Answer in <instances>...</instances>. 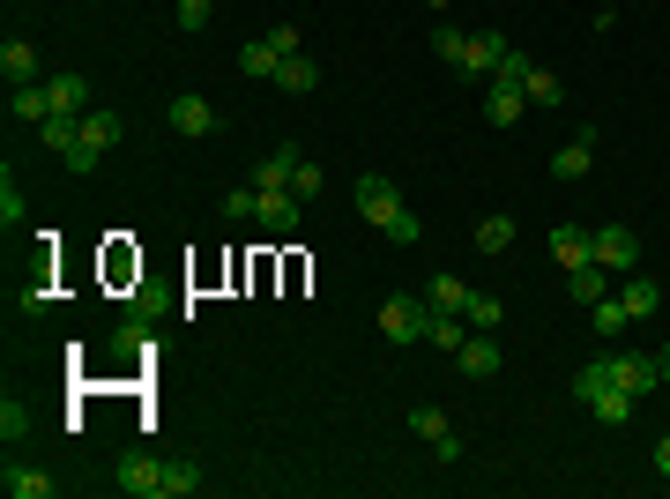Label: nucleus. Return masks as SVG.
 Here are the masks:
<instances>
[{
	"instance_id": "1",
	"label": "nucleus",
	"mask_w": 670,
	"mask_h": 499,
	"mask_svg": "<svg viewBox=\"0 0 670 499\" xmlns=\"http://www.w3.org/2000/svg\"><path fill=\"white\" fill-rule=\"evenodd\" d=\"M112 485H120L127 499H194L201 470L194 462H157V455H120V462H112Z\"/></svg>"
},
{
	"instance_id": "2",
	"label": "nucleus",
	"mask_w": 670,
	"mask_h": 499,
	"mask_svg": "<svg viewBox=\"0 0 670 499\" xmlns=\"http://www.w3.org/2000/svg\"><path fill=\"white\" fill-rule=\"evenodd\" d=\"M120 134H127V120H120V112H104V104H90V112H82V127H74V150L60 157V164H68L74 179H90V172H98V157L112 150Z\"/></svg>"
},
{
	"instance_id": "3",
	"label": "nucleus",
	"mask_w": 670,
	"mask_h": 499,
	"mask_svg": "<svg viewBox=\"0 0 670 499\" xmlns=\"http://www.w3.org/2000/svg\"><path fill=\"white\" fill-rule=\"evenodd\" d=\"M573 396L589 402V410H596V418H603V425H633V396H626L619 380H611V366H603V358L573 373Z\"/></svg>"
},
{
	"instance_id": "4",
	"label": "nucleus",
	"mask_w": 670,
	"mask_h": 499,
	"mask_svg": "<svg viewBox=\"0 0 670 499\" xmlns=\"http://www.w3.org/2000/svg\"><path fill=\"white\" fill-rule=\"evenodd\" d=\"M589 261H596V269H611V276H633V269H641V231H626V224L589 231Z\"/></svg>"
},
{
	"instance_id": "5",
	"label": "nucleus",
	"mask_w": 670,
	"mask_h": 499,
	"mask_svg": "<svg viewBox=\"0 0 670 499\" xmlns=\"http://www.w3.org/2000/svg\"><path fill=\"white\" fill-rule=\"evenodd\" d=\"M603 366H611V380H619V388H626L633 402L663 388V358H656V350H611Z\"/></svg>"
},
{
	"instance_id": "6",
	"label": "nucleus",
	"mask_w": 670,
	"mask_h": 499,
	"mask_svg": "<svg viewBox=\"0 0 670 499\" xmlns=\"http://www.w3.org/2000/svg\"><path fill=\"white\" fill-rule=\"evenodd\" d=\"M253 224L276 231V239H291V231L306 224V201H298L291 187H253Z\"/></svg>"
},
{
	"instance_id": "7",
	"label": "nucleus",
	"mask_w": 670,
	"mask_h": 499,
	"mask_svg": "<svg viewBox=\"0 0 670 499\" xmlns=\"http://www.w3.org/2000/svg\"><path fill=\"white\" fill-rule=\"evenodd\" d=\"M424 328H432L424 299H380V336L388 343H424Z\"/></svg>"
},
{
	"instance_id": "8",
	"label": "nucleus",
	"mask_w": 670,
	"mask_h": 499,
	"mask_svg": "<svg viewBox=\"0 0 670 499\" xmlns=\"http://www.w3.org/2000/svg\"><path fill=\"white\" fill-rule=\"evenodd\" d=\"M358 217H366L372 231H396V217H402L396 179H380V172H366V179H358Z\"/></svg>"
},
{
	"instance_id": "9",
	"label": "nucleus",
	"mask_w": 670,
	"mask_h": 499,
	"mask_svg": "<svg viewBox=\"0 0 670 499\" xmlns=\"http://www.w3.org/2000/svg\"><path fill=\"white\" fill-rule=\"evenodd\" d=\"M410 432H418L440 462H462V432L447 425V410H432V402H424V410H410Z\"/></svg>"
},
{
	"instance_id": "10",
	"label": "nucleus",
	"mask_w": 670,
	"mask_h": 499,
	"mask_svg": "<svg viewBox=\"0 0 670 499\" xmlns=\"http://www.w3.org/2000/svg\"><path fill=\"white\" fill-rule=\"evenodd\" d=\"M589 164H596V127L581 120V127H573V142L551 157V179H589Z\"/></svg>"
},
{
	"instance_id": "11",
	"label": "nucleus",
	"mask_w": 670,
	"mask_h": 499,
	"mask_svg": "<svg viewBox=\"0 0 670 499\" xmlns=\"http://www.w3.org/2000/svg\"><path fill=\"white\" fill-rule=\"evenodd\" d=\"M164 120H172V134H217V104L209 98H194V90H187V98H172V112H164Z\"/></svg>"
},
{
	"instance_id": "12",
	"label": "nucleus",
	"mask_w": 670,
	"mask_h": 499,
	"mask_svg": "<svg viewBox=\"0 0 670 499\" xmlns=\"http://www.w3.org/2000/svg\"><path fill=\"white\" fill-rule=\"evenodd\" d=\"M507 52H514V46H507L499 30H477L470 46H462V68H454V76H492V68L507 60Z\"/></svg>"
},
{
	"instance_id": "13",
	"label": "nucleus",
	"mask_w": 670,
	"mask_h": 499,
	"mask_svg": "<svg viewBox=\"0 0 670 499\" xmlns=\"http://www.w3.org/2000/svg\"><path fill=\"white\" fill-rule=\"evenodd\" d=\"M454 366H462L470 380H492V373H499V343H492V328H470V343L454 350Z\"/></svg>"
},
{
	"instance_id": "14",
	"label": "nucleus",
	"mask_w": 670,
	"mask_h": 499,
	"mask_svg": "<svg viewBox=\"0 0 670 499\" xmlns=\"http://www.w3.org/2000/svg\"><path fill=\"white\" fill-rule=\"evenodd\" d=\"M46 104L60 120H82V112H90V82L82 76H46Z\"/></svg>"
},
{
	"instance_id": "15",
	"label": "nucleus",
	"mask_w": 670,
	"mask_h": 499,
	"mask_svg": "<svg viewBox=\"0 0 670 499\" xmlns=\"http://www.w3.org/2000/svg\"><path fill=\"white\" fill-rule=\"evenodd\" d=\"M521 112H529V98H521V82L492 76V90H484V120H492V127H514Z\"/></svg>"
},
{
	"instance_id": "16",
	"label": "nucleus",
	"mask_w": 670,
	"mask_h": 499,
	"mask_svg": "<svg viewBox=\"0 0 670 499\" xmlns=\"http://www.w3.org/2000/svg\"><path fill=\"white\" fill-rule=\"evenodd\" d=\"M0 492H8V499H52V492H60V477L23 470V462H8V470H0Z\"/></svg>"
},
{
	"instance_id": "17",
	"label": "nucleus",
	"mask_w": 670,
	"mask_h": 499,
	"mask_svg": "<svg viewBox=\"0 0 670 499\" xmlns=\"http://www.w3.org/2000/svg\"><path fill=\"white\" fill-rule=\"evenodd\" d=\"M0 76H8V90H16V82H46L38 76V46H30V38H8V46H0Z\"/></svg>"
},
{
	"instance_id": "18",
	"label": "nucleus",
	"mask_w": 670,
	"mask_h": 499,
	"mask_svg": "<svg viewBox=\"0 0 670 499\" xmlns=\"http://www.w3.org/2000/svg\"><path fill=\"white\" fill-rule=\"evenodd\" d=\"M276 68H283V52H276L269 38H247V46H239V76H253V82H276Z\"/></svg>"
},
{
	"instance_id": "19",
	"label": "nucleus",
	"mask_w": 670,
	"mask_h": 499,
	"mask_svg": "<svg viewBox=\"0 0 670 499\" xmlns=\"http://www.w3.org/2000/svg\"><path fill=\"white\" fill-rule=\"evenodd\" d=\"M291 172H298V142H276V150L253 164V187H291Z\"/></svg>"
},
{
	"instance_id": "20",
	"label": "nucleus",
	"mask_w": 670,
	"mask_h": 499,
	"mask_svg": "<svg viewBox=\"0 0 670 499\" xmlns=\"http://www.w3.org/2000/svg\"><path fill=\"white\" fill-rule=\"evenodd\" d=\"M276 90H283V98H313V90H321V68L298 52V60H283V68H276Z\"/></svg>"
},
{
	"instance_id": "21",
	"label": "nucleus",
	"mask_w": 670,
	"mask_h": 499,
	"mask_svg": "<svg viewBox=\"0 0 670 499\" xmlns=\"http://www.w3.org/2000/svg\"><path fill=\"white\" fill-rule=\"evenodd\" d=\"M424 306H432V313H462V306H470V283H462V276H432V283H424Z\"/></svg>"
},
{
	"instance_id": "22",
	"label": "nucleus",
	"mask_w": 670,
	"mask_h": 499,
	"mask_svg": "<svg viewBox=\"0 0 670 499\" xmlns=\"http://www.w3.org/2000/svg\"><path fill=\"white\" fill-rule=\"evenodd\" d=\"M589 321H596V336H603V343H619L626 328H633V313H626V299H611V291H603V299L589 306Z\"/></svg>"
},
{
	"instance_id": "23",
	"label": "nucleus",
	"mask_w": 670,
	"mask_h": 499,
	"mask_svg": "<svg viewBox=\"0 0 670 499\" xmlns=\"http://www.w3.org/2000/svg\"><path fill=\"white\" fill-rule=\"evenodd\" d=\"M470 247L477 253H507V247H514V217H507V209H492V217L470 231Z\"/></svg>"
},
{
	"instance_id": "24",
	"label": "nucleus",
	"mask_w": 670,
	"mask_h": 499,
	"mask_svg": "<svg viewBox=\"0 0 670 499\" xmlns=\"http://www.w3.org/2000/svg\"><path fill=\"white\" fill-rule=\"evenodd\" d=\"M8 120H52L46 82H16V90H8Z\"/></svg>"
},
{
	"instance_id": "25",
	"label": "nucleus",
	"mask_w": 670,
	"mask_h": 499,
	"mask_svg": "<svg viewBox=\"0 0 670 499\" xmlns=\"http://www.w3.org/2000/svg\"><path fill=\"white\" fill-rule=\"evenodd\" d=\"M521 98H529V104H559V98H567V82L551 76V68H537V60H529V68H521Z\"/></svg>"
},
{
	"instance_id": "26",
	"label": "nucleus",
	"mask_w": 670,
	"mask_h": 499,
	"mask_svg": "<svg viewBox=\"0 0 670 499\" xmlns=\"http://www.w3.org/2000/svg\"><path fill=\"white\" fill-rule=\"evenodd\" d=\"M551 261H559V269H581V261H589V231L559 224V231H551Z\"/></svg>"
},
{
	"instance_id": "27",
	"label": "nucleus",
	"mask_w": 670,
	"mask_h": 499,
	"mask_svg": "<svg viewBox=\"0 0 670 499\" xmlns=\"http://www.w3.org/2000/svg\"><path fill=\"white\" fill-rule=\"evenodd\" d=\"M424 343H432V350H447V358H454V350L470 343V321H462V313H432V328H424Z\"/></svg>"
},
{
	"instance_id": "28",
	"label": "nucleus",
	"mask_w": 670,
	"mask_h": 499,
	"mask_svg": "<svg viewBox=\"0 0 670 499\" xmlns=\"http://www.w3.org/2000/svg\"><path fill=\"white\" fill-rule=\"evenodd\" d=\"M619 299H626V313H633V321H648V313L663 306V291H656V283H648V276L633 269V276H626V291H619Z\"/></svg>"
},
{
	"instance_id": "29",
	"label": "nucleus",
	"mask_w": 670,
	"mask_h": 499,
	"mask_svg": "<svg viewBox=\"0 0 670 499\" xmlns=\"http://www.w3.org/2000/svg\"><path fill=\"white\" fill-rule=\"evenodd\" d=\"M567 283H573V299H603V291H611V269H596V261H581V269H567Z\"/></svg>"
},
{
	"instance_id": "30",
	"label": "nucleus",
	"mask_w": 670,
	"mask_h": 499,
	"mask_svg": "<svg viewBox=\"0 0 670 499\" xmlns=\"http://www.w3.org/2000/svg\"><path fill=\"white\" fill-rule=\"evenodd\" d=\"M462 321H470V328H492V336H499V321H507V306H499L492 291H470V306H462Z\"/></svg>"
},
{
	"instance_id": "31",
	"label": "nucleus",
	"mask_w": 670,
	"mask_h": 499,
	"mask_svg": "<svg viewBox=\"0 0 670 499\" xmlns=\"http://www.w3.org/2000/svg\"><path fill=\"white\" fill-rule=\"evenodd\" d=\"M74 127H82V120H60V112H52V120H38V142H46L52 157H68L74 150Z\"/></svg>"
},
{
	"instance_id": "32",
	"label": "nucleus",
	"mask_w": 670,
	"mask_h": 499,
	"mask_svg": "<svg viewBox=\"0 0 670 499\" xmlns=\"http://www.w3.org/2000/svg\"><path fill=\"white\" fill-rule=\"evenodd\" d=\"M0 440H8V448H16V440H30V402H0Z\"/></svg>"
},
{
	"instance_id": "33",
	"label": "nucleus",
	"mask_w": 670,
	"mask_h": 499,
	"mask_svg": "<svg viewBox=\"0 0 670 499\" xmlns=\"http://www.w3.org/2000/svg\"><path fill=\"white\" fill-rule=\"evenodd\" d=\"M0 224L8 231L23 224V187H16V172H0Z\"/></svg>"
},
{
	"instance_id": "34",
	"label": "nucleus",
	"mask_w": 670,
	"mask_h": 499,
	"mask_svg": "<svg viewBox=\"0 0 670 499\" xmlns=\"http://www.w3.org/2000/svg\"><path fill=\"white\" fill-rule=\"evenodd\" d=\"M209 16H217V0H179V30H187V38H201Z\"/></svg>"
},
{
	"instance_id": "35",
	"label": "nucleus",
	"mask_w": 670,
	"mask_h": 499,
	"mask_svg": "<svg viewBox=\"0 0 670 499\" xmlns=\"http://www.w3.org/2000/svg\"><path fill=\"white\" fill-rule=\"evenodd\" d=\"M291 194H298V201H313V194H321V164H313V157H298V172H291Z\"/></svg>"
},
{
	"instance_id": "36",
	"label": "nucleus",
	"mask_w": 670,
	"mask_h": 499,
	"mask_svg": "<svg viewBox=\"0 0 670 499\" xmlns=\"http://www.w3.org/2000/svg\"><path fill=\"white\" fill-rule=\"evenodd\" d=\"M462 46H470V38H462V30H432V52H440L447 68H462Z\"/></svg>"
},
{
	"instance_id": "37",
	"label": "nucleus",
	"mask_w": 670,
	"mask_h": 499,
	"mask_svg": "<svg viewBox=\"0 0 670 499\" xmlns=\"http://www.w3.org/2000/svg\"><path fill=\"white\" fill-rule=\"evenodd\" d=\"M269 46L283 52V60H298V52H306V38H298V23H276V30H269Z\"/></svg>"
},
{
	"instance_id": "38",
	"label": "nucleus",
	"mask_w": 670,
	"mask_h": 499,
	"mask_svg": "<svg viewBox=\"0 0 670 499\" xmlns=\"http://www.w3.org/2000/svg\"><path fill=\"white\" fill-rule=\"evenodd\" d=\"M223 217H231V224H247V217H253V187H231V194H223Z\"/></svg>"
},
{
	"instance_id": "39",
	"label": "nucleus",
	"mask_w": 670,
	"mask_h": 499,
	"mask_svg": "<svg viewBox=\"0 0 670 499\" xmlns=\"http://www.w3.org/2000/svg\"><path fill=\"white\" fill-rule=\"evenodd\" d=\"M656 470L670 477V432H663V440H656Z\"/></svg>"
},
{
	"instance_id": "40",
	"label": "nucleus",
	"mask_w": 670,
	"mask_h": 499,
	"mask_svg": "<svg viewBox=\"0 0 670 499\" xmlns=\"http://www.w3.org/2000/svg\"><path fill=\"white\" fill-rule=\"evenodd\" d=\"M656 358H663V388H670V350H656Z\"/></svg>"
},
{
	"instance_id": "41",
	"label": "nucleus",
	"mask_w": 670,
	"mask_h": 499,
	"mask_svg": "<svg viewBox=\"0 0 670 499\" xmlns=\"http://www.w3.org/2000/svg\"><path fill=\"white\" fill-rule=\"evenodd\" d=\"M440 8H454V0H432V16H440Z\"/></svg>"
}]
</instances>
